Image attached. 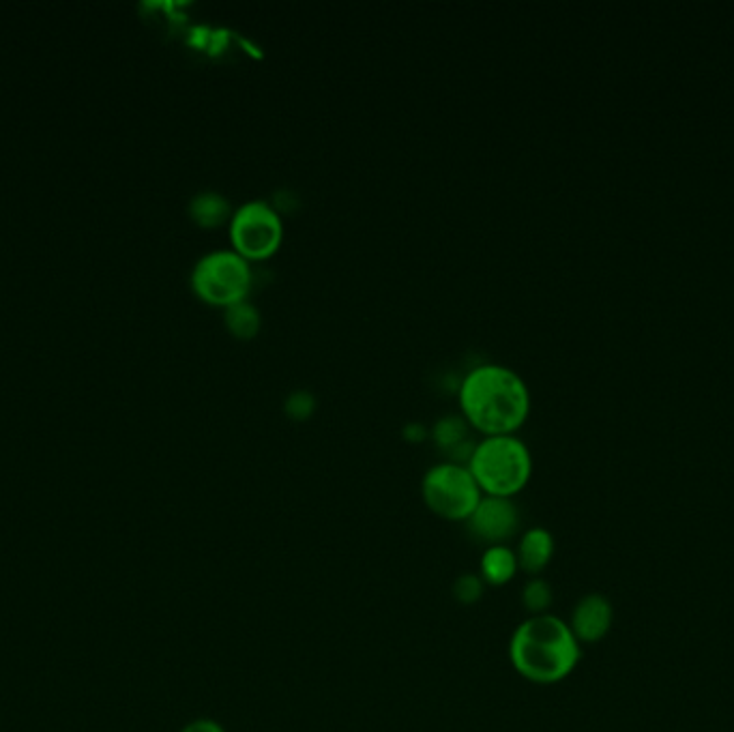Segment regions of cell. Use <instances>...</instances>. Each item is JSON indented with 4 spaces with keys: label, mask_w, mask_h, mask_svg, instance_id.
I'll return each mask as SVG.
<instances>
[{
    "label": "cell",
    "mask_w": 734,
    "mask_h": 732,
    "mask_svg": "<svg viewBox=\"0 0 734 732\" xmlns=\"http://www.w3.org/2000/svg\"><path fill=\"white\" fill-rule=\"evenodd\" d=\"M314 406H316V400H314V395L310 391H295L286 400V413L292 419L303 421V419H307L314 413Z\"/></svg>",
    "instance_id": "obj_16"
},
{
    "label": "cell",
    "mask_w": 734,
    "mask_h": 732,
    "mask_svg": "<svg viewBox=\"0 0 734 732\" xmlns=\"http://www.w3.org/2000/svg\"><path fill=\"white\" fill-rule=\"evenodd\" d=\"M252 265L234 250L204 254L192 271V288L209 305L230 307L247 299L252 290Z\"/></svg>",
    "instance_id": "obj_5"
},
{
    "label": "cell",
    "mask_w": 734,
    "mask_h": 732,
    "mask_svg": "<svg viewBox=\"0 0 734 732\" xmlns=\"http://www.w3.org/2000/svg\"><path fill=\"white\" fill-rule=\"evenodd\" d=\"M571 632L578 642H599L612 627V606L604 595L591 593L582 597L571 614Z\"/></svg>",
    "instance_id": "obj_8"
},
{
    "label": "cell",
    "mask_w": 734,
    "mask_h": 732,
    "mask_svg": "<svg viewBox=\"0 0 734 732\" xmlns=\"http://www.w3.org/2000/svg\"><path fill=\"white\" fill-rule=\"evenodd\" d=\"M224 325L234 335V338L252 340L254 335L260 331L262 316L258 312V307L245 299V301H239V303L226 307Z\"/></svg>",
    "instance_id": "obj_12"
},
{
    "label": "cell",
    "mask_w": 734,
    "mask_h": 732,
    "mask_svg": "<svg viewBox=\"0 0 734 732\" xmlns=\"http://www.w3.org/2000/svg\"><path fill=\"white\" fill-rule=\"evenodd\" d=\"M421 494L432 514L449 522H466L483 496L471 468L449 460L428 468Z\"/></svg>",
    "instance_id": "obj_4"
},
{
    "label": "cell",
    "mask_w": 734,
    "mask_h": 732,
    "mask_svg": "<svg viewBox=\"0 0 734 732\" xmlns=\"http://www.w3.org/2000/svg\"><path fill=\"white\" fill-rule=\"evenodd\" d=\"M518 565L522 572L539 576L554 556V537L546 529H528L516 550Z\"/></svg>",
    "instance_id": "obj_9"
},
{
    "label": "cell",
    "mask_w": 734,
    "mask_h": 732,
    "mask_svg": "<svg viewBox=\"0 0 734 732\" xmlns=\"http://www.w3.org/2000/svg\"><path fill=\"white\" fill-rule=\"evenodd\" d=\"M460 411L483 436L516 434L531 413V393L518 372L501 363H481L462 380Z\"/></svg>",
    "instance_id": "obj_1"
},
{
    "label": "cell",
    "mask_w": 734,
    "mask_h": 732,
    "mask_svg": "<svg viewBox=\"0 0 734 732\" xmlns=\"http://www.w3.org/2000/svg\"><path fill=\"white\" fill-rule=\"evenodd\" d=\"M483 589H486V582L481 580V576L462 574L453 582V597L464 606H473L483 597Z\"/></svg>",
    "instance_id": "obj_15"
},
{
    "label": "cell",
    "mask_w": 734,
    "mask_h": 732,
    "mask_svg": "<svg viewBox=\"0 0 734 732\" xmlns=\"http://www.w3.org/2000/svg\"><path fill=\"white\" fill-rule=\"evenodd\" d=\"M466 526L473 537L486 541L488 546L505 544L507 539L518 533V507L513 499H503V496H481L471 518L466 520Z\"/></svg>",
    "instance_id": "obj_7"
},
{
    "label": "cell",
    "mask_w": 734,
    "mask_h": 732,
    "mask_svg": "<svg viewBox=\"0 0 734 732\" xmlns=\"http://www.w3.org/2000/svg\"><path fill=\"white\" fill-rule=\"evenodd\" d=\"M468 468L483 494L513 499L531 479L533 458L516 434L486 436L475 445Z\"/></svg>",
    "instance_id": "obj_3"
},
{
    "label": "cell",
    "mask_w": 734,
    "mask_h": 732,
    "mask_svg": "<svg viewBox=\"0 0 734 732\" xmlns=\"http://www.w3.org/2000/svg\"><path fill=\"white\" fill-rule=\"evenodd\" d=\"M189 213H192L194 222L202 228H217L232 217V204L228 198L219 192H200L189 202Z\"/></svg>",
    "instance_id": "obj_11"
},
{
    "label": "cell",
    "mask_w": 734,
    "mask_h": 732,
    "mask_svg": "<svg viewBox=\"0 0 734 732\" xmlns=\"http://www.w3.org/2000/svg\"><path fill=\"white\" fill-rule=\"evenodd\" d=\"M552 602H554L552 587L546 580L533 578L526 582V587L522 591V604L528 612H531V617H535V614H546Z\"/></svg>",
    "instance_id": "obj_14"
},
{
    "label": "cell",
    "mask_w": 734,
    "mask_h": 732,
    "mask_svg": "<svg viewBox=\"0 0 734 732\" xmlns=\"http://www.w3.org/2000/svg\"><path fill=\"white\" fill-rule=\"evenodd\" d=\"M520 572L516 550L507 548L505 544L488 546L486 552L481 554L479 563V576L481 580L490 584V587H503L509 584L516 574Z\"/></svg>",
    "instance_id": "obj_10"
},
{
    "label": "cell",
    "mask_w": 734,
    "mask_h": 732,
    "mask_svg": "<svg viewBox=\"0 0 734 732\" xmlns=\"http://www.w3.org/2000/svg\"><path fill=\"white\" fill-rule=\"evenodd\" d=\"M580 642L569 623L554 614L522 621L509 642V660L520 677L539 685L567 679L580 662Z\"/></svg>",
    "instance_id": "obj_2"
},
{
    "label": "cell",
    "mask_w": 734,
    "mask_h": 732,
    "mask_svg": "<svg viewBox=\"0 0 734 732\" xmlns=\"http://www.w3.org/2000/svg\"><path fill=\"white\" fill-rule=\"evenodd\" d=\"M232 250L245 260L271 258L284 241L282 215L267 200H249L230 217Z\"/></svg>",
    "instance_id": "obj_6"
},
{
    "label": "cell",
    "mask_w": 734,
    "mask_h": 732,
    "mask_svg": "<svg viewBox=\"0 0 734 732\" xmlns=\"http://www.w3.org/2000/svg\"><path fill=\"white\" fill-rule=\"evenodd\" d=\"M181 732H226L224 726L213 720H196L192 724H187Z\"/></svg>",
    "instance_id": "obj_17"
},
{
    "label": "cell",
    "mask_w": 734,
    "mask_h": 732,
    "mask_svg": "<svg viewBox=\"0 0 734 732\" xmlns=\"http://www.w3.org/2000/svg\"><path fill=\"white\" fill-rule=\"evenodd\" d=\"M466 430H468V423L464 417L447 415L434 426V441L449 456L453 449H458L462 443L468 441Z\"/></svg>",
    "instance_id": "obj_13"
}]
</instances>
